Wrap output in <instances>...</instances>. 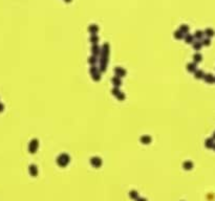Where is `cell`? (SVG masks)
I'll return each instance as SVG.
<instances>
[{
    "instance_id": "obj_1",
    "label": "cell",
    "mask_w": 215,
    "mask_h": 201,
    "mask_svg": "<svg viewBox=\"0 0 215 201\" xmlns=\"http://www.w3.org/2000/svg\"><path fill=\"white\" fill-rule=\"evenodd\" d=\"M1 110H2V106H1V105H0V111H1Z\"/></svg>"
}]
</instances>
